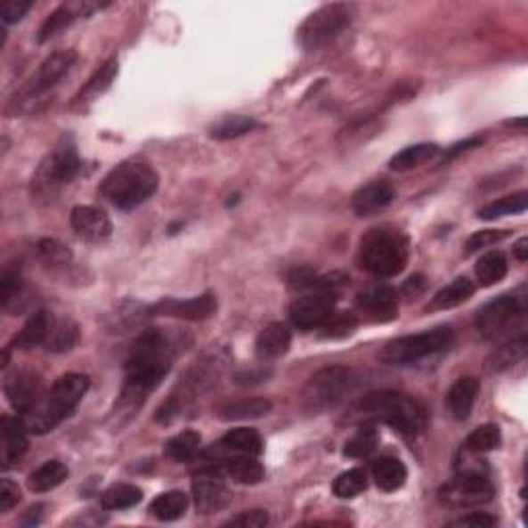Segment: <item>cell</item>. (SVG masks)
Instances as JSON below:
<instances>
[{"label": "cell", "mask_w": 528, "mask_h": 528, "mask_svg": "<svg viewBox=\"0 0 528 528\" xmlns=\"http://www.w3.org/2000/svg\"><path fill=\"white\" fill-rule=\"evenodd\" d=\"M528 351V338L524 332H520L518 337L506 338L504 345H500L498 349L489 355L487 370L489 371H501L512 366H516L518 361H523Z\"/></svg>", "instance_id": "obj_26"}, {"label": "cell", "mask_w": 528, "mask_h": 528, "mask_svg": "<svg viewBox=\"0 0 528 528\" xmlns=\"http://www.w3.org/2000/svg\"><path fill=\"white\" fill-rule=\"evenodd\" d=\"M21 296V272L19 269H11L6 266L0 277V302H3L4 310H11V304L17 302Z\"/></svg>", "instance_id": "obj_45"}, {"label": "cell", "mask_w": 528, "mask_h": 528, "mask_svg": "<svg viewBox=\"0 0 528 528\" xmlns=\"http://www.w3.org/2000/svg\"><path fill=\"white\" fill-rule=\"evenodd\" d=\"M337 293L316 291L310 296L296 299L289 308V321L299 330H310L324 326L329 318L335 314Z\"/></svg>", "instance_id": "obj_13"}, {"label": "cell", "mask_w": 528, "mask_h": 528, "mask_svg": "<svg viewBox=\"0 0 528 528\" xmlns=\"http://www.w3.org/2000/svg\"><path fill=\"white\" fill-rule=\"evenodd\" d=\"M526 207H528V194L523 191V192L510 194V197H504V199L495 200V203H491V205L483 207L477 213V217L483 221H495L500 217H506V215L524 213Z\"/></svg>", "instance_id": "obj_40"}, {"label": "cell", "mask_w": 528, "mask_h": 528, "mask_svg": "<svg viewBox=\"0 0 528 528\" xmlns=\"http://www.w3.org/2000/svg\"><path fill=\"white\" fill-rule=\"evenodd\" d=\"M159 175L149 163L126 161L114 167L103 178L100 192L120 211H133V208L147 203L158 192Z\"/></svg>", "instance_id": "obj_4"}, {"label": "cell", "mask_w": 528, "mask_h": 528, "mask_svg": "<svg viewBox=\"0 0 528 528\" xmlns=\"http://www.w3.org/2000/svg\"><path fill=\"white\" fill-rule=\"evenodd\" d=\"M89 390V378L85 374H64L54 382L45 399L40 401V405L31 409L28 415H23L25 426L29 434H48L52 429L61 426L73 410L79 407L83 396Z\"/></svg>", "instance_id": "obj_2"}, {"label": "cell", "mask_w": 528, "mask_h": 528, "mask_svg": "<svg viewBox=\"0 0 528 528\" xmlns=\"http://www.w3.org/2000/svg\"><path fill=\"white\" fill-rule=\"evenodd\" d=\"M357 305H360V310L366 312L370 318L380 322H388L399 316V296H396V291L388 285H374L360 293Z\"/></svg>", "instance_id": "obj_19"}, {"label": "cell", "mask_w": 528, "mask_h": 528, "mask_svg": "<svg viewBox=\"0 0 528 528\" xmlns=\"http://www.w3.org/2000/svg\"><path fill=\"white\" fill-rule=\"evenodd\" d=\"M324 326H326V330H329V337H345V335H351V332L355 330L357 321L353 314L343 312V314H332L329 318V322H326Z\"/></svg>", "instance_id": "obj_47"}, {"label": "cell", "mask_w": 528, "mask_h": 528, "mask_svg": "<svg viewBox=\"0 0 528 528\" xmlns=\"http://www.w3.org/2000/svg\"><path fill=\"white\" fill-rule=\"evenodd\" d=\"M221 446L238 454L258 456L263 452V440H260V434L256 429H250V427H236L232 429V432H227L223 435V440H221Z\"/></svg>", "instance_id": "obj_38"}, {"label": "cell", "mask_w": 528, "mask_h": 528, "mask_svg": "<svg viewBox=\"0 0 528 528\" xmlns=\"http://www.w3.org/2000/svg\"><path fill=\"white\" fill-rule=\"evenodd\" d=\"M227 526H242V528H263L269 524V514L264 510H248L230 518L225 523Z\"/></svg>", "instance_id": "obj_49"}, {"label": "cell", "mask_w": 528, "mask_h": 528, "mask_svg": "<svg viewBox=\"0 0 528 528\" xmlns=\"http://www.w3.org/2000/svg\"><path fill=\"white\" fill-rule=\"evenodd\" d=\"M368 487V475L363 468H351V471H345L338 475L332 483V493L341 500H351L357 498L361 491H366Z\"/></svg>", "instance_id": "obj_43"}, {"label": "cell", "mask_w": 528, "mask_h": 528, "mask_svg": "<svg viewBox=\"0 0 528 528\" xmlns=\"http://www.w3.org/2000/svg\"><path fill=\"white\" fill-rule=\"evenodd\" d=\"M526 316V297L506 293L481 308L477 314V330L489 341H506L523 324Z\"/></svg>", "instance_id": "obj_10"}, {"label": "cell", "mask_w": 528, "mask_h": 528, "mask_svg": "<svg viewBox=\"0 0 528 528\" xmlns=\"http://www.w3.org/2000/svg\"><path fill=\"white\" fill-rule=\"evenodd\" d=\"M54 322L56 321H54V316H52V312H45V310L36 312V314L31 316L28 322H25L21 332L12 338L11 347L28 351V349L37 347V345H45L52 329H54Z\"/></svg>", "instance_id": "obj_23"}, {"label": "cell", "mask_w": 528, "mask_h": 528, "mask_svg": "<svg viewBox=\"0 0 528 528\" xmlns=\"http://www.w3.org/2000/svg\"><path fill=\"white\" fill-rule=\"evenodd\" d=\"M452 343V329H450V326H440V329L419 332V335H409L388 343L386 347L382 349L380 360L384 363H388V366H409V363L426 360L429 355L448 351Z\"/></svg>", "instance_id": "obj_9"}, {"label": "cell", "mask_w": 528, "mask_h": 528, "mask_svg": "<svg viewBox=\"0 0 528 528\" xmlns=\"http://www.w3.org/2000/svg\"><path fill=\"white\" fill-rule=\"evenodd\" d=\"M495 489L489 475H456L438 491V498L448 508H475L491 501Z\"/></svg>", "instance_id": "obj_11"}, {"label": "cell", "mask_w": 528, "mask_h": 528, "mask_svg": "<svg viewBox=\"0 0 528 528\" xmlns=\"http://www.w3.org/2000/svg\"><path fill=\"white\" fill-rule=\"evenodd\" d=\"M174 351L167 337L159 330H147L136 338L126 360V380H124L120 407L139 409L149 393L159 386L172 368Z\"/></svg>", "instance_id": "obj_1"}, {"label": "cell", "mask_w": 528, "mask_h": 528, "mask_svg": "<svg viewBox=\"0 0 528 528\" xmlns=\"http://www.w3.org/2000/svg\"><path fill=\"white\" fill-rule=\"evenodd\" d=\"M423 289H426V277L423 275L410 277L409 281L402 285V293H405L407 297H417L419 293H423Z\"/></svg>", "instance_id": "obj_52"}, {"label": "cell", "mask_w": 528, "mask_h": 528, "mask_svg": "<svg viewBox=\"0 0 528 528\" xmlns=\"http://www.w3.org/2000/svg\"><path fill=\"white\" fill-rule=\"evenodd\" d=\"M355 17V4L351 3H332L321 9L302 23L297 29V42L304 50L314 52L321 50L330 42H335L345 29L349 28Z\"/></svg>", "instance_id": "obj_7"}, {"label": "cell", "mask_w": 528, "mask_h": 528, "mask_svg": "<svg viewBox=\"0 0 528 528\" xmlns=\"http://www.w3.org/2000/svg\"><path fill=\"white\" fill-rule=\"evenodd\" d=\"M371 477H374L376 485L382 491H396L405 485L407 481V467L402 465V460L393 459V456H384V459L376 460L371 467Z\"/></svg>", "instance_id": "obj_28"}, {"label": "cell", "mask_w": 528, "mask_h": 528, "mask_svg": "<svg viewBox=\"0 0 528 528\" xmlns=\"http://www.w3.org/2000/svg\"><path fill=\"white\" fill-rule=\"evenodd\" d=\"M69 477V468L61 460H48L29 475L28 487L36 493H45L62 485Z\"/></svg>", "instance_id": "obj_30"}, {"label": "cell", "mask_w": 528, "mask_h": 528, "mask_svg": "<svg viewBox=\"0 0 528 528\" xmlns=\"http://www.w3.org/2000/svg\"><path fill=\"white\" fill-rule=\"evenodd\" d=\"M142 500V491L136 485L130 483H118L106 489L102 495V508L103 510H128V508H134Z\"/></svg>", "instance_id": "obj_37"}, {"label": "cell", "mask_w": 528, "mask_h": 528, "mask_svg": "<svg viewBox=\"0 0 528 528\" xmlns=\"http://www.w3.org/2000/svg\"><path fill=\"white\" fill-rule=\"evenodd\" d=\"M378 446V429L374 426H361L357 429L355 435H351V440H347L345 444V454L349 459H368V456L374 452Z\"/></svg>", "instance_id": "obj_44"}, {"label": "cell", "mask_w": 528, "mask_h": 528, "mask_svg": "<svg viewBox=\"0 0 528 528\" xmlns=\"http://www.w3.org/2000/svg\"><path fill=\"white\" fill-rule=\"evenodd\" d=\"M192 498L197 512L213 514L223 510L230 504L232 495L230 489L221 481L217 475H199L192 481Z\"/></svg>", "instance_id": "obj_18"}, {"label": "cell", "mask_w": 528, "mask_h": 528, "mask_svg": "<svg viewBox=\"0 0 528 528\" xmlns=\"http://www.w3.org/2000/svg\"><path fill=\"white\" fill-rule=\"evenodd\" d=\"M501 444V432L495 423H485V426H479L477 429H473L468 434V438L465 440V450L475 454L481 452H491V450L500 448Z\"/></svg>", "instance_id": "obj_42"}, {"label": "cell", "mask_w": 528, "mask_h": 528, "mask_svg": "<svg viewBox=\"0 0 528 528\" xmlns=\"http://www.w3.org/2000/svg\"><path fill=\"white\" fill-rule=\"evenodd\" d=\"M409 263V240L394 227L370 230L360 242L361 269L376 277H396Z\"/></svg>", "instance_id": "obj_5"}, {"label": "cell", "mask_w": 528, "mask_h": 528, "mask_svg": "<svg viewBox=\"0 0 528 528\" xmlns=\"http://www.w3.org/2000/svg\"><path fill=\"white\" fill-rule=\"evenodd\" d=\"M475 293V283L471 279L467 277H459L454 279L452 283H448L446 287H442V289L435 293L432 297V304L427 305V310H452L456 305H462L468 299L473 297Z\"/></svg>", "instance_id": "obj_27"}, {"label": "cell", "mask_w": 528, "mask_h": 528, "mask_svg": "<svg viewBox=\"0 0 528 528\" xmlns=\"http://www.w3.org/2000/svg\"><path fill=\"white\" fill-rule=\"evenodd\" d=\"M100 9L102 4L89 3V0H85V3H64L58 6L54 12H50V17L45 19L44 25L40 28V36H37V40H40V44L54 40V37L61 36L64 29H69L77 19L89 17L91 12Z\"/></svg>", "instance_id": "obj_17"}, {"label": "cell", "mask_w": 528, "mask_h": 528, "mask_svg": "<svg viewBox=\"0 0 528 528\" xmlns=\"http://www.w3.org/2000/svg\"><path fill=\"white\" fill-rule=\"evenodd\" d=\"M75 62H77L75 50H62V52H54V54H50L40 64V69L36 70V75H31L29 81L19 89V93L15 95V103L31 102L36 100L37 95H42L52 87H56L58 81H61L62 77L73 69Z\"/></svg>", "instance_id": "obj_12"}, {"label": "cell", "mask_w": 528, "mask_h": 528, "mask_svg": "<svg viewBox=\"0 0 528 528\" xmlns=\"http://www.w3.org/2000/svg\"><path fill=\"white\" fill-rule=\"evenodd\" d=\"M271 401L266 399H246L219 409V419L223 421H244V419H260V417L271 413Z\"/></svg>", "instance_id": "obj_34"}, {"label": "cell", "mask_w": 528, "mask_h": 528, "mask_svg": "<svg viewBox=\"0 0 528 528\" xmlns=\"http://www.w3.org/2000/svg\"><path fill=\"white\" fill-rule=\"evenodd\" d=\"M254 128H258V122L254 120L252 116L233 114V116H225V118H221L219 122H215L211 130H208V134H211V139L215 141H232V139H238V136L252 133Z\"/></svg>", "instance_id": "obj_35"}, {"label": "cell", "mask_w": 528, "mask_h": 528, "mask_svg": "<svg viewBox=\"0 0 528 528\" xmlns=\"http://www.w3.org/2000/svg\"><path fill=\"white\" fill-rule=\"evenodd\" d=\"M291 347V332L281 322H271L258 332L254 351L260 361H271L283 357Z\"/></svg>", "instance_id": "obj_22"}, {"label": "cell", "mask_w": 528, "mask_h": 528, "mask_svg": "<svg viewBox=\"0 0 528 528\" xmlns=\"http://www.w3.org/2000/svg\"><path fill=\"white\" fill-rule=\"evenodd\" d=\"M514 256H516L520 263H526L528 260V238H520L516 246H514Z\"/></svg>", "instance_id": "obj_53"}, {"label": "cell", "mask_w": 528, "mask_h": 528, "mask_svg": "<svg viewBox=\"0 0 528 528\" xmlns=\"http://www.w3.org/2000/svg\"><path fill=\"white\" fill-rule=\"evenodd\" d=\"M475 275H477V281L481 287H491L504 281V277L508 275V260L504 256V252H485L483 256L477 260Z\"/></svg>", "instance_id": "obj_33"}, {"label": "cell", "mask_w": 528, "mask_h": 528, "mask_svg": "<svg viewBox=\"0 0 528 528\" xmlns=\"http://www.w3.org/2000/svg\"><path fill=\"white\" fill-rule=\"evenodd\" d=\"M36 254L50 269H67L73 263V252L69 250V246H64L54 238L40 240L36 246Z\"/></svg>", "instance_id": "obj_41"}, {"label": "cell", "mask_w": 528, "mask_h": 528, "mask_svg": "<svg viewBox=\"0 0 528 528\" xmlns=\"http://www.w3.org/2000/svg\"><path fill=\"white\" fill-rule=\"evenodd\" d=\"M481 384L475 376H465L452 384L448 390V409L454 419L465 421L471 415L475 401H477Z\"/></svg>", "instance_id": "obj_25"}, {"label": "cell", "mask_w": 528, "mask_h": 528, "mask_svg": "<svg viewBox=\"0 0 528 528\" xmlns=\"http://www.w3.org/2000/svg\"><path fill=\"white\" fill-rule=\"evenodd\" d=\"M225 471L236 483L242 485H256L264 479L263 462H258L254 454H238L233 459H227Z\"/></svg>", "instance_id": "obj_29"}, {"label": "cell", "mask_w": 528, "mask_h": 528, "mask_svg": "<svg viewBox=\"0 0 528 528\" xmlns=\"http://www.w3.org/2000/svg\"><path fill=\"white\" fill-rule=\"evenodd\" d=\"M512 236V232L508 230H481V232H475L471 238L467 240L465 244V252L467 254H475L479 250H483V248H489L498 242H504Z\"/></svg>", "instance_id": "obj_46"}, {"label": "cell", "mask_w": 528, "mask_h": 528, "mask_svg": "<svg viewBox=\"0 0 528 528\" xmlns=\"http://www.w3.org/2000/svg\"><path fill=\"white\" fill-rule=\"evenodd\" d=\"M355 410L363 419L386 423V426L393 427L401 435H405V438L419 435L427 423L426 409L419 402L407 394L393 393V390L366 394Z\"/></svg>", "instance_id": "obj_3"}, {"label": "cell", "mask_w": 528, "mask_h": 528, "mask_svg": "<svg viewBox=\"0 0 528 528\" xmlns=\"http://www.w3.org/2000/svg\"><path fill=\"white\" fill-rule=\"evenodd\" d=\"M188 495L184 491H166L158 495L149 506V512L161 523H174V520L182 518L188 510Z\"/></svg>", "instance_id": "obj_31"}, {"label": "cell", "mask_w": 528, "mask_h": 528, "mask_svg": "<svg viewBox=\"0 0 528 528\" xmlns=\"http://www.w3.org/2000/svg\"><path fill=\"white\" fill-rule=\"evenodd\" d=\"M81 172V159L75 145L64 139L42 159L31 180V192L36 200L50 203L64 186H69Z\"/></svg>", "instance_id": "obj_6"}, {"label": "cell", "mask_w": 528, "mask_h": 528, "mask_svg": "<svg viewBox=\"0 0 528 528\" xmlns=\"http://www.w3.org/2000/svg\"><path fill=\"white\" fill-rule=\"evenodd\" d=\"M394 200V188L386 180H376L353 194V211L357 217H370L386 208Z\"/></svg>", "instance_id": "obj_20"}, {"label": "cell", "mask_w": 528, "mask_h": 528, "mask_svg": "<svg viewBox=\"0 0 528 528\" xmlns=\"http://www.w3.org/2000/svg\"><path fill=\"white\" fill-rule=\"evenodd\" d=\"M70 225H73L75 233L83 238L85 242L102 244L106 240L112 238V221L102 208L79 205L70 211Z\"/></svg>", "instance_id": "obj_15"}, {"label": "cell", "mask_w": 528, "mask_h": 528, "mask_svg": "<svg viewBox=\"0 0 528 528\" xmlns=\"http://www.w3.org/2000/svg\"><path fill=\"white\" fill-rule=\"evenodd\" d=\"M200 444H203L200 434L188 429V432H182L166 442V452L169 459H174L178 462H191L199 456Z\"/></svg>", "instance_id": "obj_36"}, {"label": "cell", "mask_w": 528, "mask_h": 528, "mask_svg": "<svg viewBox=\"0 0 528 528\" xmlns=\"http://www.w3.org/2000/svg\"><path fill=\"white\" fill-rule=\"evenodd\" d=\"M19 501H21V489L17 483H12L11 479H3V485H0V514L11 512Z\"/></svg>", "instance_id": "obj_50"}, {"label": "cell", "mask_w": 528, "mask_h": 528, "mask_svg": "<svg viewBox=\"0 0 528 528\" xmlns=\"http://www.w3.org/2000/svg\"><path fill=\"white\" fill-rule=\"evenodd\" d=\"M495 524V518L485 512H468L465 516L456 518L450 526H475V528H489Z\"/></svg>", "instance_id": "obj_51"}, {"label": "cell", "mask_w": 528, "mask_h": 528, "mask_svg": "<svg viewBox=\"0 0 528 528\" xmlns=\"http://www.w3.org/2000/svg\"><path fill=\"white\" fill-rule=\"evenodd\" d=\"M116 75H118V61H108L103 67H100L93 73V77L85 83V87L79 91V93L75 95L73 103H70V108L73 110H85L89 106V103H93L97 97H100L102 93H106V91L110 89V85L114 83Z\"/></svg>", "instance_id": "obj_24"}, {"label": "cell", "mask_w": 528, "mask_h": 528, "mask_svg": "<svg viewBox=\"0 0 528 528\" xmlns=\"http://www.w3.org/2000/svg\"><path fill=\"white\" fill-rule=\"evenodd\" d=\"M440 153V147L434 145V142H419V145L402 149L401 153H396L393 159H390V169L393 172H410V169L423 166L429 159H434L435 155Z\"/></svg>", "instance_id": "obj_32"}, {"label": "cell", "mask_w": 528, "mask_h": 528, "mask_svg": "<svg viewBox=\"0 0 528 528\" xmlns=\"http://www.w3.org/2000/svg\"><path fill=\"white\" fill-rule=\"evenodd\" d=\"M28 426L19 417H3L0 435H3V467L9 468L28 452Z\"/></svg>", "instance_id": "obj_21"}, {"label": "cell", "mask_w": 528, "mask_h": 528, "mask_svg": "<svg viewBox=\"0 0 528 528\" xmlns=\"http://www.w3.org/2000/svg\"><path fill=\"white\" fill-rule=\"evenodd\" d=\"M34 6L31 0H4L3 9H0V15H3V21L6 25L21 21V19L28 15V11Z\"/></svg>", "instance_id": "obj_48"}, {"label": "cell", "mask_w": 528, "mask_h": 528, "mask_svg": "<svg viewBox=\"0 0 528 528\" xmlns=\"http://www.w3.org/2000/svg\"><path fill=\"white\" fill-rule=\"evenodd\" d=\"M355 386V376L349 368H322L310 378L302 393V405L312 415L337 407Z\"/></svg>", "instance_id": "obj_8"}, {"label": "cell", "mask_w": 528, "mask_h": 528, "mask_svg": "<svg viewBox=\"0 0 528 528\" xmlns=\"http://www.w3.org/2000/svg\"><path fill=\"white\" fill-rule=\"evenodd\" d=\"M4 394L17 413L28 415L42 401V382L28 370H15L4 378Z\"/></svg>", "instance_id": "obj_14"}, {"label": "cell", "mask_w": 528, "mask_h": 528, "mask_svg": "<svg viewBox=\"0 0 528 528\" xmlns=\"http://www.w3.org/2000/svg\"><path fill=\"white\" fill-rule=\"evenodd\" d=\"M151 312L155 316H172L182 318V321L200 322L211 318L217 312V297L213 293H203V296L184 299V302H180V299H166V302L153 305Z\"/></svg>", "instance_id": "obj_16"}, {"label": "cell", "mask_w": 528, "mask_h": 528, "mask_svg": "<svg viewBox=\"0 0 528 528\" xmlns=\"http://www.w3.org/2000/svg\"><path fill=\"white\" fill-rule=\"evenodd\" d=\"M79 341V326L73 321L64 318V321H56L54 329H52L48 341H45V349L52 353H69Z\"/></svg>", "instance_id": "obj_39"}]
</instances>
